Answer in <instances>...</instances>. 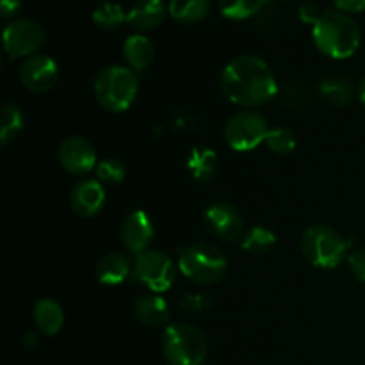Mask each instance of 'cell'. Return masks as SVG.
I'll list each match as a JSON object with an SVG mask.
<instances>
[{
	"label": "cell",
	"mask_w": 365,
	"mask_h": 365,
	"mask_svg": "<svg viewBox=\"0 0 365 365\" xmlns=\"http://www.w3.org/2000/svg\"><path fill=\"white\" fill-rule=\"evenodd\" d=\"M221 91L235 106L255 109L277 96L278 84L269 64L259 56H237L221 71Z\"/></svg>",
	"instance_id": "cell-1"
},
{
	"label": "cell",
	"mask_w": 365,
	"mask_h": 365,
	"mask_svg": "<svg viewBox=\"0 0 365 365\" xmlns=\"http://www.w3.org/2000/svg\"><path fill=\"white\" fill-rule=\"evenodd\" d=\"M314 45L330 59H349L359 50L362 32L359 24L337 9L324 11L312 27Z\"/></svg>",
	"instance_id": "cell-2"
},
{
	"label": "cell",
	"mask_w": 365,
	"mask_h": 365,
	"mask_svg": "<svg viewBox=\"0 0 365 365\" xmlns=\"http://www.w3.org/2000/svg\"><path fill=\"white\" fill-rule=\"evenodd\" d=\"M96 102L107 113H125L138 98L139 78L134 70L121 64H110L98 71L93 84Z\"/></svg>",
	"instance_id": "cell-3"
},
{
	"label": "cell",
	"mask_w": 365,
	"mask_h": 365,
	"mask_svg": "<svg viewBox=\"0 0 365 365\" xmlns=\"http://www.w3.org/2000/svg\"><path fill=\"white\" fill-rule=\"evenodd\" d=\"M303 257L317 269H335L348 255V242L335 228L328 225H312L299 241Z\"/></svg>",
	"instance_id": "cell-4"
},
{
	"label": "cell",
	"mask_w": 365,
	"mask_h": 365,
	"mask_svg": "<svg viewBox=\"0 0 365 365\" xmlns=\"http://www.w3.org/2000/svg\"><path fill=\"white\" fill-rule=\"evenodd\" d=\"M209 351L205 334L191 323H171L163 334V353L170 365H203Z\"/></svg>",
	"instance_id": "cell-5"
},
{
	"label": "cell",
	"mask_w": 365,
	"mask_h": 365,
	"mask_svg": "<svg viewBox=\"0 0 365 365\" xmlns=\"http://www.w3.org/2000/svg\"><path fill=\"white\" fill-rule=\"evenodd\" d=\"M227 269L228 260L225 253L210 242H196L178 255V271L195 284H217L225 278Z\"/></svg>",
	"instance_id": "cell-6"
},
{
	"label": "cell",
	"mask_w": 365,
	"mask_h": 365,
	"mask_svg": "<svg viewBox=\"0 0 365 365\" xmlns=\"http://www.w3.org/2000/svg\"><path fill=\"white\" fill-rule=\"evenodd\" d=\"M132 278L155 294H160L173 287L177 267L171 257L160 250H146L135 255L132 262Z\"/></svg>",
	"instance_id": "cell-7"
},
{
	"label": "cell",
	"mask_w": 365,
	"mask_h": 365,
	"mask_svg": "<svg viewBox=\"0 0 365 365\" xmlns=\"http://www.w3.org/2000/svg\"><path fill=\"white\" fill-rule=\"evenodd\" d=\"M269 130V121L262 113L245 109L227 121L225 141L235 152H250L266 141Z\"/></svg>",
	"instance_id": "cell-8"
},
{
	"label": "cell",
	"mask_w": 365,
	"mask_h": 365,
	"mask_svg": "<svg viewBox=\"0 0 365 365\" xmlns=\"http://www.w3.org/2000/svg\"><path fill=\"white\" fill-rule=\"evenodd\" d=\"M4 50L9 57H31L45 43V29L32 18H14L4 27Z\"/></svg>",
	"instance_id": "cell-9"
},
{
	"label": "cell",
	"mask_w": 365,
	"mask_h": 365,
	"mask_svg": "<svg viewBox=\"0 0 365 365\" xmlns=\"http://www.w3.org/2000/svg\"><path fill=\"white\" fill-rule=\"evenodd\" d=\"M203 225L214 237L227 242L237 241L245 234V217L228 202L212 203L203 214Z\"/></svg>",
	"instance_id": "cell-10"
},
{
	"label": "cell",
	"mask_w": 365,
	"mask_h": 365,
	"mask_svg": "<svg viewBox=\"0 0 365 365\" xmlns=\"http://www.w3.org/2000/svg\"><path fill=\"white\" fill-rule=\"evenodd\" d=\"M57 159L66 173L77 175V177L89 173L98 164L95 146L82 135H70L64 139L57 148Z\"/></svg>",
	"instance_id": "cell-11"
},
{
	"label": "cell",
	"mask_w": 365,
	"mask_h": 365,
	"mask_svg": "<svg viewBox=\"0 0 365 365\" xmlns=\"http://www.w3.org/2000/svg\"><path fill=\"white\" fill-rule=\"evenodd\" d=\"M59 66L46 53H34L27 57L20 66V81L29 91L46 93L57 84Z\"/></svg>",
	"instance_id": "cell-12"
},
{
	"label": "cell",
	"mask_w": 365,
	"mask_h": 365,
	"mask_svg": "<svg viewBox=\"0 0 365 365\" xmlns=\"http://www.w3.org/2000/svg\"><path fill=\"white\" fill-rule=\"evenodd\" d=\"M153 223L145 210H134L123 220L120 228L121 245L134 255L146 252L153 241Z\"/></svg>",
	"instance_id": "cell-13"
},
{
	"label": "cell",
	"mask_w": 365,
	"mask_h": 365,
	"mask_svg": "<svg viewBox=\"0 0 365 365\" xmlns=\"http://www.w3.org/2000/svg\"><path fill=\"white\" fill-rule=\"evenodd\" d=\"M70 205L77 216L93 217L106 205V189L100 180H81L71 187Z\"/></svg>",
	"instance_id": "cell-14"
},
{
	"label": "cell",
	"mask_w": 365,
	"mask_h": 365,
	"mask_svg": "<svg viewBox=\"0 0 365 365\" xmlns=\"http://www.w3.org/2000/svg\"><path fill=\"white\" fill-rule=\"evenodd\" d=\"M168 7L163 0H138L127 13V24L139 32L155 31L166 20Z\"/></svg>",
	"instance_id": "cell-15"
},
{
	"label": "cell",
	"mask_w": 365,
	"mask_h": 365,
	"mask_svg": "<svg viewBox=\"0 0 365 365\" xmlns=\"http://www.w3.org/2000/svg\"><path fill=\"white\" fill-rule=\"evenodd\" d=\"M134 316L139 323L148 328L164 327L171 316L170 303L160 294H155V292L145 294L134 303Z\"/></svg>",
	"instance_id": "cell-16"
},
{
	"label": "cell",
	"mask_w": 365,
	"mask_h": 365,
	"mask_svg": "<svg viewBox=\"0 0 365 365\" xmlns=\"http://www.w3.org/2000/svg\"><path fill=\"white\" fill-rule=\"evenodd\" d=\"M95 274L102 285H120L132 277V262L123 253H107L96 264Z\"/></svg>",
	"instance_id": "cell-17"
},
{
	"label": "cell",
	"mask_w": 365,
	"mask_h": 365,
	"mask_svg": "<svg viewBox=\"0 0 365 365\" xmlns=\"http://www.w3.org/2000/svg\"><path fill=\"white\" fill-rule=\"evenodd\" d=\"M123 57L130 70L145 71L155 61V46L145 34H132L123 43Z\"/></svg>",
	"instance_id": "cell-18"
},
{
	"label": "cell",
	"mask_w": 365,
	"mask_h": 365,
	"mask_svg": "<svg viewBox=\"0 0 365 365\" xmlns=\"http://www.w3.org/2000/svg\"><path fill=\"white\" fill-rule=\"evenodd\" d=\"M32 321L36 328L46 337H52L61 331L64 324V312L59 303L52 298H41L34 303Z\"/></svg>",
	"instance_id": "cell-19"
},
{
	"label": "cell",
	"mask_w": 365,
	"mask_h": 365,
	"mask_svg": "<svg viewBox=\"0 0 365 365\" xmlns=\"http://www.w3.org/2000/svg\"><path fill=\"white\" fill-rule=\"evenodd\" d=\"M217 166H220L217 153L207 146H198V148L191 150L187 160H185V168L191 177L198 182H209L210 178H214Z\"/></svg>",
	"instance_id": "cell-20"
},
{
	"label": "cell",
	"mask_w": 365,
	"mask_h": 365,
	"mask_svg": "<svg viewBox=\"0 0 365 365\" xmlns=\"http://www.w3.org/2000/svg\"><path fill=\"white\" fill-rule=\"evenodd\" d=\"M319 91L321 96L328 103H331V106L346 107L353 102L356 89L349 78L341 77V75H334V77H328L321 82Z\"/></svg>",
	"instance_id": "cell-21"
},
{
	"label": "cell",
	"mask_w": 365,
	"mask_h": 365,
	"mask_svg": "<svg viewBox=\"0 0 365 365\" xmlns=\"http://www.w3.org/2000/svg\"><path fill=\"white\" fill-rule=\"evenodd\" d=\"M210 9V0H170L168 13L175 21L192 25L202 21Z\"/></svg>",
	"instance_id": "cell-22"
},
{
	"label": "cell",
	"mask_w": 365,
	"mask_h": 365,
	"mask_svg": "<svg viewBox=\"0 0 365 365\" xmlns=\"http://www.w3.org/2000/svg\"><path fill=\"white\" fill-rule=\"evenodd\" d=\"M25 116L24 110L14 103H4L2 106V127H0V145L7 146L18 138L24 130Z\"/></svg>",
	"instance_id": "cell-23"
},
{
	"label": "cell",
	"mask_w": 365,
	"mask_h": 365,
	"mask_svg": "<svg viewBox=\"0 0 365 365\" xmlns=\"http://www.w3.org/2000/svg\"><path fill=\"white\" fill-rule=\"evenodd\" d=\"M277 242V235H274L273 230H269L264 225H257V227H252L245 235H242V250L252 255H262V253H267Z\"/></svg>",
	"instance_id": "cell-24"
},
{
	"label": "cell",
	"mask_w": 365,
	"mask_h": 365,
	"mask_svg": "<svg viewBox=\"0 0 365 365\" xmlns=\"http://www.w3.org/2000/svg\"><path fill=\"white\" fill-rule=\"evenodd\" d=\"M127 21V13L118 2H103L93 11V24L103 31H116Z\"/></svg>",
	"instance_id": "cell-25"
},
{
	"label": "cell",
	"mask_w": 365,
	"mask_h": 365,
	"mask_svg": "<svg viewBox=\"0 0 365 365\" xmlns=\"http://www.w3.org/2000/svg\"><path fill=\"white\" fill-rule=\"evenodd\" d=\"M266 0H217L221 14L228 20H246L259 13Z\"/></svg>",
	"instance_id": "cell-26"
},
{
	"label": "cell",
	"mask_w": 365,
	"mask_h": 365,
	"mask_svg": "<svg viewBox=\"0 0 365 365\" xmlns=\"http://www.w3.org/2000/svg\"><path fill=\"white\" fill-rule=\"evenodd\" d=\"M264 145L277 155H289L296 148V135L287 127H274L267 134Z\"/></svg>",
	"instance_id": "cell-27"
},
{
	"label": "cell",
	"mask_w": 365,
	"mask_h": 365,
	"mask_svg": "<svg viewBox=\"0 0 365 365\" xmlns=\"http://www.w3.org/2000/svg\"><path fill=\"white\" fill-rule=\"evenodd\" d=\"M96 171V178H98L102 184H109V185H118L125 180L127 177V171H125V166L121 160L113 159H102L95 168Z\"/></svg>",
	"instance_id": "cell-28"
},
{
	"label": "cell",
	"mask_w": 365,
	"mask_h": 365,
	"mask_svg": "<svg viewBox=\"0 0 365 365\" xmlns=\"http://www.w3.org/2000/svg\"><path fill=\"white\" fill-rule=\"evenodd\" d=\"M349 269H351L353 277L359 282L365 284V248H359L348 255Z\"/></svg>",
	"instance_id": "cell-29"
},
{
	"label": "cell",
	"mask_w": 365,
	"mask_h": 365,
	"mask_svg": "<svg viewBox=\"0 0 365 365\" xmlns=\"http://www.w3.org/2000/svg\"><path fill=\"white\" fill-rule=\"evenodd\" d=\"M182 307L187 310H192V312H202V310L209 309L210 299L209 296L203 294H187L182 299Z\"/></svg>",
	"instance_id": "cell-30"
},
{
	"label": "cell",
	"mask_w": 365,
	"mask_h": 365,
	"mask_svg": "<svg viewBox=\"0 0 365 365\" xmlns=\"http://www.w3.org/2000/svg\"><path fill=\"white\" fill-rule=\"evenodd\" d=\"M335 7L341 13H362L365 11V0H334Z\"/></svg>",
	"instance_id": "cell-31"
},
{
	"label": "cell",
	"mask_w": 365,
	"mask_h": 365,
	"mask_svg": "<svg viewBox=\"0 0 365 365\" xmlns=\"http://www.w3.org/2000/svg\"><path fill=\"white\" fill-rule=\"evenodd\" d=\"M298 14H299V18H302V21H305V24H310L314 27V24L319 20V16L323 13H319V9H317L314 4L307 2V4H303L302 7H299Z\"/></svg>",
	"instance_id": "cell-32"
},
{
	"label": "cell",
	"mask_w": 365,
	"mask_h": 365,
	"mask_svg": "<svg viewBox=\"0 0 365 365\" xmlns=\"http://www.w3.org/2000/svg\"><path fill=\"white\" fill-rule=\"evenodd\" d=\"M21 9V0H0V14L2 18L9 20V18L16 16Z\"/></svg>",
	"instance_id": "cell-33"
},
{
	"label": "cell",
	"mask_w": 365,
	"mask_h": 365,
	"mask_svg": "<svg viewBox=\"0 0 365 365\" xmlns=\"http://www.w3.org/2000/svg\"><path fill=\"white\" fill-rule=\"evenodd\" d=\"M36 344H38V335H36L34 331H27V334L24 335V346L25 348H34Z\"/></svg>",
	"instance_id": "cell-34"
},
{
	"label": "cell",
	"mask_w": 365,
	"mask_h": 365,
	"mask_svg": "<svg viewBox=\"0 0 365 365\" xmlns=\"http://www.w3.org/2000/svg\"><path fill=\"white\" fill-rule=\"evenodd\" d=\"M356 96H359V102L362 103V107L365 109V75L362 77V81L359 82V88H356Z\"/></svg>",
	"instance_id": "cell-35"
}]
</instances>
